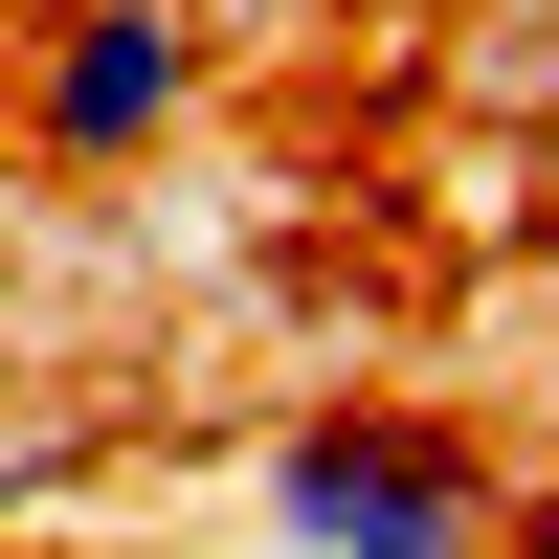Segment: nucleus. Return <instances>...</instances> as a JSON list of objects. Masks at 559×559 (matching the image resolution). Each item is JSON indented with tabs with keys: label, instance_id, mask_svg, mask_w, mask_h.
<instances>
[{
	"label": "nucleus",
	"instance_id": "nucleus-1",
	"mask_svg": "<svg viewBox=\"0 0 559 559\" xmlns=\"http://www.w3.org/2000/svg\"><path fill=\"white\" fill-rule=\"evenodd\" d=\"M247 537L269 559H492V537H515V471H492L448 403L313 381V403L247 426Z\"/></svg>",
	"mask_w": 559,
	"mask_h": 559
},
{
	"label": "nucleus",
	"instance_id": "nucleus-2",
	"mask_svg": "<svg viewBox=\"0 0 559 559\" xmlns=\"http://www.w3.org/2000/svg\"><path fill=\"white\" fill-rule=\"evenodd\" d=\"M202 90H224V23H202V0H45V45H23V134H45L68 179L179 157Z\"/></svg>",
	"mask_w": 559,
	"mask_h": 559
},
{
	"label": "nucleus",
	"instance_id": "nucleus-3",
	"mask_svg": "<svg viewBox=\"0 0 559 559\" xmlns=\"http://www.w3.org/2000/svg\"><path fill=\"white\" fill-rule=\"evenodd\" d=\"M0 559H45V537H0Z\"/></svg>",
	"mask_w": 559,
	"mask_h": 559
}]
</instances>
